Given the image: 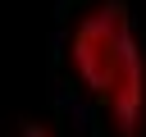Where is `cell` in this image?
<instances>
[{
	"mask_svg": "<svg viewBox=\"0 0 146 137\" xmlns=\"http://www.w3.org/2000/svg\"><path fill=\"white\" fill-rule=\"evenodd\" d=\"M128 37H132V14H128L123 0H100L78 18L73 41H68V64H73L78 82L96 100H100L105 78H110V68H114V59H119Z\"/></svg>",
	"mask_w": 146,
	"mask_h": 137,
	"instance_id": "obj_1",
	"label": "cell"
},
{
	"mask_svg": "<svg viewBox=\"0 0 146 137\" xmlns=\"http://www.w3.org/2000/svg\"><path fill=\"white\" fill-rule=\"evenodd\" d=\"M100 105L114 123V137H141L146 132V55H141L137 37L123 41V50L105 78Z\"/></svg>",
	"mask_w": 146,
	"mask_h": 137,
	"instance_id": "obj_2",
	"label": "cell"
},
{
	"mask_svg": "<svg viewBox=\"0 0 146 137\" xmlns=\"http://www.w3.org/2000/svg\"><path fill=\"white\" fill-rule=\"evenodd\" d=\"M23 137H50V132H46L41 123H23Z\"/></svg>",
	"mask_w": 146,
	"mask_h": 137,
	"instance_id": "obj_3",
	"label": "cell"
}]
</instances>
